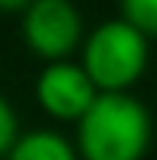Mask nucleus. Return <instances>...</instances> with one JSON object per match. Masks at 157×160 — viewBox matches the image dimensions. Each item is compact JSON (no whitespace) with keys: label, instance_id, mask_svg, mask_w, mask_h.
I'll use <instances>...</instances> for the list:
<instances>
[{"label":"nucleus","instance_id":"obj_1","mask_svg":"<svg viewBox=\"0 0 157 160\" xmlns=\"http://www.w3.org/2000/svg\"><path fill=\"white\" fill-rule=\"evenodd\" d=\"M74 126L80 160H145L154 139L148 105L129 92H99Z\"/></svg>","mask_w":157,"mask_h":160},{"label":"nucleus","instance_id":"obj_3","mask_svg":"<svg viewBox=\"0 0 157 160\" xmlns=\"http://www.w3.org/2000/svg\"><path fill=\"white\" fill-rule=\"evenodd\" d=\"M22 37L43 62H62L83 43V19L71 0H31L22 16Z\"/></svg>","mask_w":157,"mask_h":160},{"label":"nucleus","instance_id":"obj_6","mask_svg":"<svg viewBox=\"0 0 157 160\" xmlns=\"http://www.w3.org/2000/svg\"><path fill=\"white\" fill-rule=\"evenodd\" d=\"M120 19L145 40H157V0H120Z\"/></svg>","mask_w":157,"mask_h":160},{"label":"nucleus","instance_id":"obj_7","mask_svg":"<svg viewBox=\"0 0 157 160\" xmlns=\"http://www.w3.org/2000/svg\"><path fill=\"white\" fill-rule=\"evenodd\" d=\"M19 117H16V108L0 96V160L6 157V151L13 148V142L19 139Z\"/></svg>","mask_w":157,"mask_h":160},{"label":"nucleus","instance_id":"obj_5","mask_svg":"<svg viewBox=\"0 0 157 160\" xmlns=\"http://www.w3.org/2000/svg\"><path fill=\"white\" fill-rule=\"evenodd\" d=\"M3 160H80L77 148L59 129H28L19 132Z\"/></svg>","mask_w":157,"mask_h":160},{"label":"nucleus","instance_id":"obj_8","mask_svg":"<svg viewBox=\"0 0 157 160\" xmlns=\"http://www.w3.org/2000/svg\"><path fill=\"white\" fill-rule=\"evenodd\" d=\"M28 3H31V0H0V9H3V12H19Z\"/></svg>","mask_w":157,"mask_h":160},{"label":"nucleus","instance_id":"obj_9","mask_svg":"<svg viewBox=\"0 0 157 160\" xmlns=\"http://www.w3.org/2000/svg\"><path fill=\"white\" fill-rule=\"evenodd\" d=\"M0 77H3V71H0Z\"/></svg>","mask_w":157,"mask_h":160},{"label":"nucleus","instance_id":"obj_2","mask_svg":"<svg viewBox=\"0 0 157 160\" xmlns=\"http://www.w3.org/2000/svg\"><path fill=\"white\" fill-rule=\"evenodd\" d=\"M148 40L123 19L96 25L80 43V68L99 92H129L148 68Z\"/></svg>","mask_w":157,"mask_h":160},{"label":"nucleus","instance_id":"obj_4","mask_svg":"<svg viewBox=\"0 0 157 160\" xmlns=\"http://www.w3.org/2000/svg\"><path fill=\"white\" fill-rule=\"evenodd\" d=\"M96 96L99 89L93 86V80L86 77L80 62L71 59L46 62V68L34 80V99L40 111L59 123H77L96 102Z\"/></svg>","mask_w":157,"mask_h":160}]
</instances>
